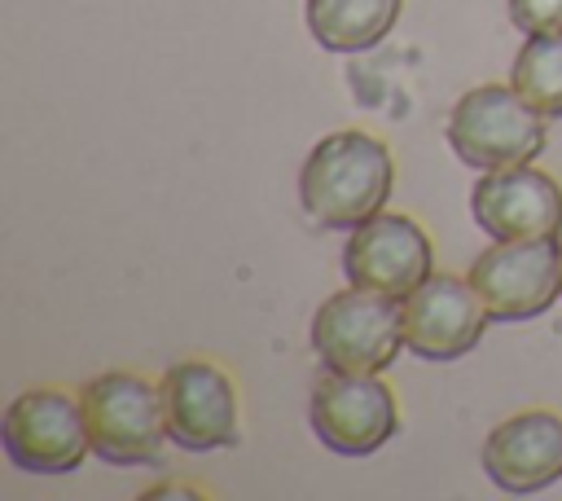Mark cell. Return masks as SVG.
I'll return each mask as SVG.
<instances>
[{
  "instance_id": "10",
  "label": "cell",
  "mask_w": 562,
  "mask_h": 501,
  "mask_svg": "<svg viewBox=\"0 0 562 501\" xmlns=\"http://www.w3.org/2000/svg\"><path fill=\"white\" fill-rule=\"evenodd\" d=\"M400 308H404V343L422 360L465 356L487 325V308L479 290L470 286V277L461 281L452 272H430L417 290L400 299Z\"/></svg>"
},
{
  "instance_id": "1",
  "label": "cell",
  "mask_w": 562,
  "mask_h": 501,
  "mask_svg": "<svg viewBox=\"0 0 562 501\" xmlns=\"http://www.w3.org/2000/svg\"><path fill=\"white\" fill-rule=\"evenodd\" d=\"M395 185V163L386 141L342 127L321 136L299 171V202L321 229H342L351 233L369 215H378L391 198Z\"/></svg>"
},
{
  "instance_id": "9",
  "label": "cell",
  "mask_w": 562,
  "mask_h": 501,
  "mask_svg": "<svg viewBox=\"0 0 562 501\" xmlns=\"http://www.w3.org/2000/svg\"><path fill=\"white\" fill-rule=\"evenodd\" d=\"M162 413L171 444L211 453L237 444V391L233 378L211 360H180L162 374Z\"/></svg>"
},
{
  "instance_id": "16",
  "label": "cell",
  "mask_w": 562,
  "mask_h": 501,
  "mask_svg": "<svg viewBox=\"0 0 562 501\" xmlns=\"http://www.w3.org/2000/svg\"><path fill=\"white\" fill-rule=\"evenodd\" d=\"M145 497H193V501H198L202 492H198V488H180V483H158V488H149Z\"/></svg>"
},
{
  "instance_id": "4",
  "label": "cell",
  "mask_w": 562,
  "mask_h": 501,
  "mask_svg": "<svg viewBox=\"0 0 562 501\" xmlns=\"http://www.w3.org/2000/svg\"><path fill=\"white\" fill-rule=\"evenodd\" d=\"M404 343V308L395 294L347 286L312 316V352L338 374H382Z\"/></svg>"
},
{
  "instance_id": "5",
  "label": "cell",
  "mask_w": 562,
  "mask_h": 501,
  "mask_svg": "<svg viewBox=\"0 0 562 501\" xmlns=\"http://www.w3.org/2000/svg\"><path fill=\"white\" fill-rule=\"evenodd\" d=\"M0 444L26 475H70L92 453L83 404L61 387H31L13 396L0 422Z\"/></svg>"
},
{
  "instance_id": "7",
  "label": "cell",
  "mask_w": 562,
  "mask_h": 501,
  "mask_svg": "<svg viewBox=\"0 0 562 501\" xmlns=\"http://www.w3.org/2000/svg\"><path fill=\"white\" fill-rule=\"evenodd\" d=\"M400 426V404L386 378L378 374H338L325 369L312 387V431L329 453L369 457Z\"/></svg>"
},
{
  "instance_id": "3",
  "label": "cell",
  "mask_w": 562,
  "mask_h": 501,
  "mask_svg": "<svg viewBox=\"0 0 562 501\" xmlns=\"http://www.w3.org/2000/svg\"><path fill=\"white\" fill-rule=\"evenodd\" d=\"M448 145L474 171L518 167L544 149V114L514 84H479L452 105Z\"/></svg>"
},
{
  "instance_id": "14",
  "label": "cell",
  "mask_w": 562,
  "mask_h": 501,
  "mask_svg": "<svg viewBox=\"0 0 562 501\" xmlns=\"http://www.w3.org/2000/svg\"><path fill=\"white\" fill-rule=\"evenodd\" d=\"M509 84L544 114L562 119V31H536L514 53Z\"/></svg>"
},
{
  "instance_id": "13",
  "label": "cell",
  "mask_w": 562,
  "mask_h": 501,
  "mask_svg": "<svg viewBox=\"0 0 562 501\" xmlns=\"http://www.w3.org/2000/svg\"><path fill=\"white\" fill-rule=\"evenodd\" d=\"M404 0H307V31L329 53H364L391 35Z\"/></svg>"
},
{
  "instance_id": "15",
  "label": "cell",
  "mask_w": 562,
  "mask_h": 501,
  "mask_svg": "<svg viewBox=\"0 0 562 501\" xmlns=\"http://www.w3.org/2000/svg\"><path fill=\"white\" fill-rule=\"evenodd\" d=\"M509 22L522 35L562 31V0H509Z\"/></svg>"
},
{
  "instance_id": "11",
  "label": "cell",
  "mask_w": 562,
  "mask_h": 501,
  "mask_svg": "<svg viewBox=\"0 0 562 501\" xmlns=\"http://www.w3.org/2000/svg\"><path fill=\"white\" fill-rule=\"evenodd\" d=\"M474 224L492 237H558L562 233V185L531 167L483 171L470 193Z\"/></svg>"
},
{
  "instance_id": "8",
  "label": "cell",
  "mask_w": 562,
  "mask_h": 501,
  "mask_svg": "<svg viewBox=\"0 0 562 501\" xmlns=\"http://www.w3.org/2000/svg\"><path fill=\"white\" fill-rule=\"evenodd\" d=\"M342 272L351 286L404 299L435 272V250H430L426 229L413 215L378 211L351 229L342 246Z\"/></svg>"
},
{
  "instance_id": "6",
  "label": "cell",
  "mask_w": 562,
  "mask_h": 501,
  "mask_svg": "<svg viewBox=\"0 0 562 501\" xmlns=\"http://www.w3.org/2000/svg\"><path fill=\"white\" fill-rule=\"evenodd\" d=\"M470 286L479 290L492 321L540 316L562 294L558 237H496L470 264Z\"/></svg>"
},
{
  "instance_id": "12",
  "label": "cell",
  "mask_w": 562,
  "mask_h": 501,
  "mask_svg": "<svg viewBox=\"0 0 562 501\" xmlns=\"http://www.w3.org/2000/svg\"><path fill=\"white\" fill-rule=\"evenodd\" d=\"M483 470L514 497L549 488L562 479V417L553 409H527L496 422L483 439Z\"/></svg>"
},
{
  "instance_id": "2",
  "label": "cell",
  "mask_w": 562,
  "mask_h": 501,
  "mask_svg": "<svg viewBox=\"0 0 562 501\" xmlns=\"http://www.w3.org/2000/svg\"><path fill=\"white\" fill-rule=\"evenodd\" d=\"M83 422L92 453L110 466H154L162 461L167 435V413H162V391L145 382L132 369H110L83 382L79 391Z\"/></svg>"
}]
</instances>
